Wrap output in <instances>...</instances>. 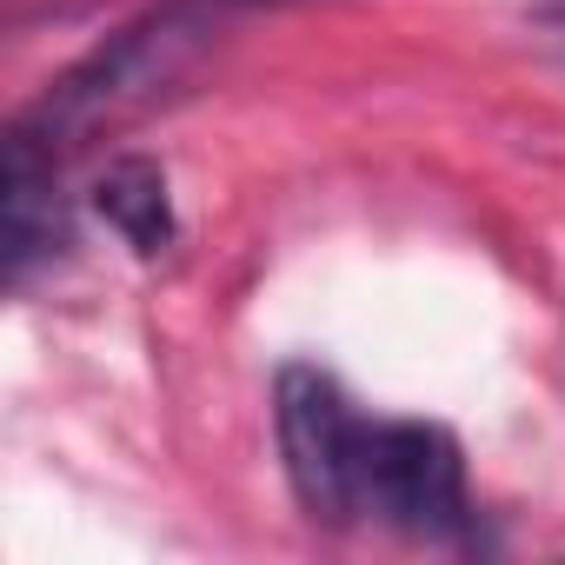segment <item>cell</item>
<instances>
[{
	"instance_id": "4",
	"label": "cell",
	"mask_w": 565,
	"mask_h": 565,
	"mask_svg": "<svg viewBox=\"0 0 565 565\" xmlns=\"http://www.w3.org/2000/svg\"><path fill=\"white\" fill-rule=\"evenodd\" d=\"M200 8H259V0H200Z\"/></svg>"
},
{
	"instance_id": "1",
	"label": "cell",
	"mask_w": 565,
	"mask_h": 565,
	"mask_svg": "<svg viewBox=\"0 0 565 565\" xmlns=\"http://www.w3.org/2000/svg\"><path fill=\"white\" fill-rule=\"evenodd\" d=\"M279 466L313 525H380L419 545H479L466 452L433 419H380L320 366H287L273 386Z\"/></svg>"
},
{
	"instance_id": "3",
	"label": "cell",
	"mask_w": 565,
	"mask_h": 565,
	"mask_svg": "<svg viewBox=\"0 0 565 565\" xmlns=\"http://www.w3.org/2000/svg\"><path fill=\"white\" fill-rule=\"evenodd\" d=\"M532 14L552 21V28H565V0H532Z\"/></svg>"
},
{
	"instance_id": "2",
	"label": "cell",
	"mask_w": 565,
	"mask_h": 565,
	"mask_svg": "<svg viewBox=\"0 0 565 565\" xmlns=\"http://www.w3.org/2000/svg\"><path fill=\"white\" fill-rule=\"evenodd\" d=\"M94 213H100L140 259H160V253L180 239L167 173H160L147 153H120V160L94 180Z\"/></svg>"
}]
</instances>
